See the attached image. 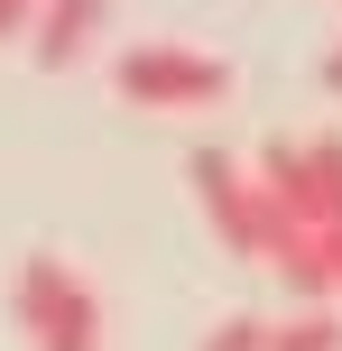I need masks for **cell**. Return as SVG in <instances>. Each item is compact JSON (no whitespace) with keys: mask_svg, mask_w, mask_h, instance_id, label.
I'll return each mask as SVG.
<instances>
[{"mask_svg":"<svg viewBox=\"0 0 342 351\" xmlns=\"http://www.w3.org/2000/svg\"><path fill=\"white\" fill-rule=\"evenodd\" d=\"M10 305H19V333L37 351H102V296H93L56 250H37V259L19 268Z\"/></svg>","mask_w":342,"mask_h":351,"instance_id":"obj_2","label":"cell"},{"mask_svg":"<svg viewBox=\"0 0 342 351\" xmlns=\"http://www.w3.org/2000/svg\"><path fill=\"white\" fill-rule=\"evenodd\" d=\"M269 333H278L269 315H222L213 333H204V351H269Z\"/></svg>","mask_w":342,"mask_h":351,"instance_id":"obj_6","label":"cell"},{"mask_svg":"<svg viewBox=\"0 0 342 351\" xmlns=\"http://www.w3.org/2000/svg\"><path fill=\"white\" fill-rule=\"evenodd\" d=\"M324 259H333V287H342V231H324Z\"/></svg>","mask_w":342,"mask_h":351,"instance_id":"obj_9","label":"cell"},{"mask_svg":"<svg viewBox=\"0 0 342 351\" xmlns=\"http://www.w3.org/2000/svg\"><path fill=\"white\" fill-rule=\"evenodd\" d=\"M111 84L139 111H213L222 93H232V65L204 56V47H130L121 65H111Z\"/></svg>","mask_w":342,"mask_h":351,"instance_id":"obj_3","label":"cell"},{"mask_svg":"<svg viewBox=\"0 0 342 351\" xmlns=\"http://www.w3.org/2000/svg\"><path fill=\"white\" fill-rule=\"evenodd\" d=\"M195 204H204V222H213V241L232 250V259H250V268H278V278H306V250H315V231L296 222V213H278V194L259 185V167H241L232 148H195Z\"/></svg>","mask_w":342,"mask_h":351,"instance_id":"obj_1","label":"cell"},{"mask_svg":"<svg viewBox=\"0 0 342 351\" xmlns=\"http://www.w3.org/2000/svg\"><path fill=\"white\" fill-rule=\"evenodd\" d=\"M324 84H333V93H342V47H333V56H324Z\"/></svg>","mask_w":342,"mask_h":351,"instance_id":"obj_10","label":"cell"},{"mask_svg":"<svg viewBox=\"0 0 342 351\" xmlns=\"http://www.w3.org/2000/svg\"><path fill=\"white\" fill-rule=\"evenodd\" d=\"M93 28H102V0H47V19H37V37H28V56L47 74H65L74 56L93 47Z\"/></svg>","mask_w":342,"mask_h":351,"instance_id":"obj_4","label":"cell"},{"mask_svg":"<svg viewBox=\"0 0 342 351\" xmlns=\"http://www.w3.org/2000/svg\"><path fill=\"white\" fill-rule=\"evenodd\" d=\"M315 148V185H324V213H333V231H342V139L324 130V139H306Z\"/></svg>","mask_w":342,"mask_h":351,"instance_id":"obj_7","label":"cell"},{"mask_svg":"<svg viewBox=\"0 0 342 351\" xmlns=\"http://www.w3.org/2000/svg\"><path fill=\"white\" fill-rule=\"evenodd\" d=\"M37 19H47V0H0V47L10 37H37Z\"/></svg>","mask_w":342,"mask_h":351,"instance_id":"obj_8","label":"cell"},{"mask_svg":"<svg viewBox=\"0 0 342 351\" xmlns=\"http://www.w3.org/2000/svg\"><path fill=\"white\" fill-rule=\"evenodd\" d=\"M269 351H342V315L333 305H306V315H287L269 333Z\"/></svg>","mask_w":342,"mask_h":351,"instance_id":"obj_5","label":"cell"}]
</instances>
